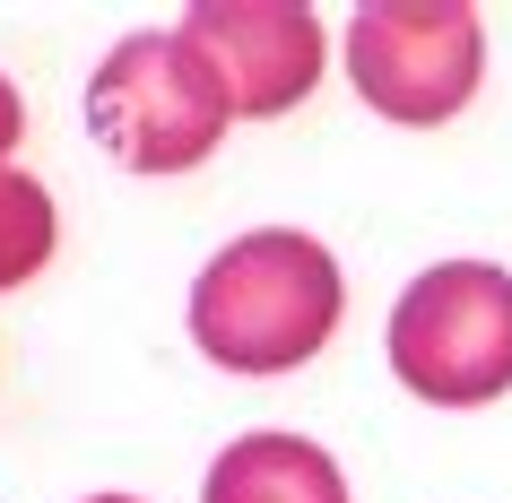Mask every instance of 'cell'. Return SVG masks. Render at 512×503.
I'll return each mask as SVG.
<instances>
[{"label": "cell", "mask_w": 512, "mask_h": 503, "mask_svg": "<svg viewBox=\"0 0 512 503\" xmlns=\"http://www.w3.org/2000/svg\"><path fill=\"white\" fill-rule=\"evenodd\" d=\"M200 503H348V477L304 434H235L209 460Z\"/></svg>", "instance_id": "6"}, {"label": "cell", "mask_w": 512, "mask_h": 503, "mask_svg": "<svg viewBox=\"0 0 512 503\" xmlns=\"http://www.w3.org/2000/svg\"><path fill=\"white\" fill-rule=\"evenodd\" d=\"M53 235H61V217H53V191L35 183V174H0V295L9 287H27L35 269L53 261Z\"/></svg>", "instance_id": "7"}, {"label": "cell", "mask_w": 512, "mask_h": 503, "mask_svg": "<svg viewBox=\"0 0 512 503\" xmlns=\"http://www.w3.org/2000/svg\"><path fill=\"white\" fill-rule=\"evenodd\" d=\"M486 27L469 0H374L348 27V79L382 122L434 131L478 96Z\"/></svg>", "instance_id": "4"}, {"label": "cell", "mask_w": 512, "mask_h": 503, "mask_svg": "<svg viewBox=\"0 0 512 503\" xmlns=\"http://www.w3.org/2000/svg\"><path fill=\"white\" fill-rule=\"evenodd\" d=\"M18 131H27V105H18V87L0 79V174H9V148H18Z\"/></svg>", "instance_id": "8"}, {"label": "cell", "mask_w": 512, "mask_h": 503, "mask_svg": "<svg viewBox=\"0 0 512 503\" xmlns=\"http://www.w3.org/2000/svg\"><path fill=\"white\" fill-rule=\"evenodd\" d=\"M87 503H139V495H87Z\"/></svg>", "instance_id": "9"}, {"label": "cell", "mask_w": 512, "mask_h": 503, "mask_svg": "<svg viewBox=\"0 0 512 503\" xmlns=\"http://www.w3.org/2000/svg\"><path fill=\"white\" fill-rule=\"evenodd\" d=\"M391 373L434 408H478L512 391V269L434 261L391 304Z\"/></svg>", "instance_id": "3"}, {"label": "cell", "mask_w": 512, "mask_h": 503, "mask_svg": "<svg viewBox=\"0 0 512 503\" xmlns=\"http://www.w3.org/2000/svg\"><path fill=\"white\" fill-rule=\"evenodd\" d=\"M183 35L217 70L235 122L304 105L322 79V18L296 0H200V9H183Z\"/></svg>", "instance_id": "5"}, {"label": "cell", "mask_w": 512, "mask_h": 503, "mask_svg": "<svg viewBox=\"0 0 512 503\" xmlns=\"http://www.w3.org/2000/svg\"><path fill=\"white\" fill-rule=\"evenodd\" d=\"M226 122H235V105H226L217 70L191 53L183 27L122 35L87 79V131L131 174H191L226 139Z\"/></svg>", "instance_id": "2"}, {"label": "cell", "mask_w": 512, "mask_h": 503, "mask_svg": "<svg viewBox=\"0 0 512 503\" xmlns=\"http://www.w3.org/2000/svg\"><path fill=\"white\" fill-rule=\"evenodd\" d=\"M339 304L348 287L322 243L296 226H261L191 278V339L226 373H296L330 347Z\"/></svg>", "instance_id": "1"}]
</instances>
